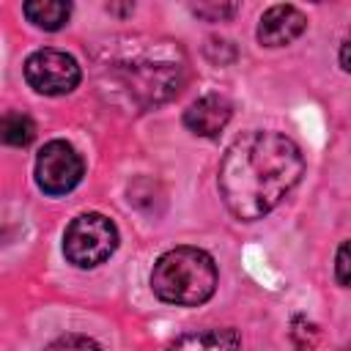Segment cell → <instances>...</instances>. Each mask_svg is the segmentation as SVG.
Listing matches in <instances>:
<instances>
[{
  "instance_id": "cell-12",
  "label": "cell",
  "mask_w": 351,
  "mask_h": 351,
  "mask_svg": "<svg viewBox=\"0 0 351 351\" xmlns=\"http://www.w3.org/2000/svg\"><path fill=\"white\" fill-rule=\"evenodd\" d=\"M44 351H101V348L88 335H60Z\"/></svg>"
},
{
  "instance_id": "cell-14",
  "label": "cell",
  "mask_w": 351,
  "mask_h": 351,
  "mask_svg": "<svg viewBox=\"0 0 351 351\" xmlns=\"http://www.w3.org/2000/svg\"><path fill=\"white\" fill-rule=\"evenodd\" d=\"M335 274H337V282H343V285L351 282V241H346V244L337 250V258H335Z\"/></svg>"
},
{
  "instance_id": "cell-6",
  "label": "cell",
  "mask_w": 351,
  "mask_h": 351,
  "mask_svg": "<svg viewBox=\"0 0 351 351\" xmlns=\"http://www.w3.org/2000/svg\"><path fill=\"white\" fill-rule=\"evenodd\" d=\"M82 156L66 140L47 143L36 156V184L47 195H66L82 181Z\"/></svg>"
},
{
  "instance_id": "cell-4",
  "label": "cell",
  "mask_w": 351,
  "mask_h": 351,
  "mask_svg": "<svg viewBox=\"0 0 351 351\" xmlns=\"http://www.w3.org/2000/svg\"><path fill=\"white\" fill-rule=\"evenodd\" d=\"M115 88L129 96L134 107H151L170 99L181 85V66L176 63H132L112 69Z\"/></svg>"
},
{
  "instance_id": "cell-9",
  "label": "cell",
  "mask_w": 351,
  "mask_h": 351,
  "mask_svg": "<svg viewBox=\"0 0 351 351\" xmlns=\"http://www.w3.org/2000/svg\"><path fill=\"white\" fill-rule=\"evenodd\" d=\"M239 346H241L239 332L225 326V329H197L181 335L165 351H239Z\"/></svg>"
},
{
  "instance_id": "cell-11",
  "label": "cell",
  "mask_w": 351,
  "mask_h": 351,
  "mask_svg": "<svg viewBox=\"0 0 351 351\" xmlns=\"http://www.w3.org/2000/svg\"><path fill=\"white\" fill-rule=\"evenodd\" d=\"M0 132H3V143L14 145V148H25V145H30L33 137H36V123H33L25 112H8V115L3 118Z\"/></svg>"
},
{
  "instance_id": "cell-1",
  "label": "cell",
  "mask_w": 351,
  "mask_h": 351,
  "mask_svg": "<svg viewBox=\"0 0 351 351\" xmlns=\"http://www.w3.org/2000/svg\"><path fill=\"white\" fill-rule=\"evenodd\" d=\"M304 159L299 145L280 132H244L219 165V195L244 222L266 217L299 184Z\"/></svg>"
},
{
  "instance_id": "cell-8",
  "label": "cell",
  "mask_w": 351,
  "mask_h": 351,
  "mask_svg": "<svg viewBox=\"0 0 351 351\" xmlns=\"http://www.w3.org/2000/svg\"><path fill=\"white\" fill-rule=\"evenodd\" d=\"M307 27V16L296 5H271L258 25V41L263 47H285Z\"/></svg>"
},
{
  "instance_id": "cell-2",
  "label": "cell",
  "mask_w": 351,
  "mask_h": 351,
  "mask_svg": "<svg viewBox=\"0 0 351 351\" xmlns=\"http://www.w3.org/2000/svg\"><path fill=\"white\" fill-rule=\"evenodd\" d=\"M154 293L178 307H195L217 291V263L206 250L176 247L156 258L151 271Z\"/></svg>"
},
{
  "instance_id": "cell-13",
  "label": "cell",
  "mask_w": 351,
  "mask_h": 351,
  "mask_svg": "<svg viewBox=\"0 0 351 351\" xmlns=\"http://www.w3.org/2000/svg\"><path fill=\"white\" fill-rule=\"evenodd\" d=\"M192 11L208 22H225L239 11V5L236 3H197L192 5Z\"/></svg>"
},
{
  "instance_id": "cell-7",
  "label": "cell",
  "mask_w": 351,
  "mask_h": 351,
  "mask_svg": "<svg viewBox=\"0 0 351 351\" xmlns=\"http://www.w3.org/2000/svg\"><path fill=\"white\" fill-rule=\"evenodd\" d=\"M233 115V107L219 93H206L184 110V126L197 137H217Z\"/></svg>"
},
{
  "instance_id": "cell-3",
  "label": "cell",
  "mask_w": 351,
  "mask_h": 351,
  "mask_svg": "<svg viewBox=\"0 0 351 351\" xmlns=\"http://www.w3.org/2000/svg\"><path fill=\"white\" fill-rule=\"evenodd\" d=\"M118 247V228L110 217L88 211L71 219L63 236V255L80 269H93L104 263Z\"/></svg>"
},
{
  "instance_id": "cell-15",
  "label": "cell",
  "mask_w": 351,
  "mask_h": 351,
  "mask_svg": "<svg viewBox=\"0 0 351 351\" xmlns=\"http://www.w3.org/2000/svg\"><path fill=\"white\" fill-rule=\"evenodd\" d=\"M340 66L351 74V36L343 41V47H340Z\"/></svg>"
},
{
  "instance_id": "cell-5",
  "label": "cell",
  "mask_w": 351,
  "mask_h": 351,
  "mask_svg": "<svg viewBox=\"0 0 351 351\" xmlns=\"http://www.w3.org/2000/svg\"><path fill=\"white\" fill-rule=\"evenodd\" d=\"M25 80L44 96H63L80 85L82 71L71 55L60 49H38L25 60Z\"/></svg>"
},
{
  "instance_id": "cell-10",
  "label": "cell",
  "mask_w": 351,
  "mask_h": 351,
  "mask_svg": "<svg viewBox=\"0 0 351 351\" xmlns=\"http://www.w3.org/2000/svg\"><path fill=\"white\" fill-rule=\"evenodd\" d=\"M22 14H25L36 27L60 30V27L69 22L71 3H63V0H27V3L22 5Z\"/></svg>"
}]
</instances>
